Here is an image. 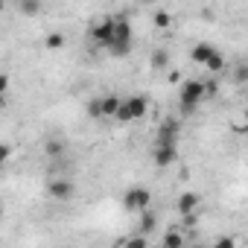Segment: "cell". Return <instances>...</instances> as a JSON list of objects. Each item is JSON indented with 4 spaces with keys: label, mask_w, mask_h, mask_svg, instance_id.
Returning <instances> with one entry per match:
<instances>
[{
    "label": "cell",
    "mask_w": 248,
    "mask_h": 248,
    "mask_svg": "<svg viewBox=\"0 0 248 248\" xmlns=\"http://www.w3.org/2000/svg\"><path fill=\"white\" fill-rule=\"evenodd\" d=\"M132 47H135V30H132V24H129L126 18H117V21H114L111 44L105 47V50H108V56L123 59V56H129V53H132Z\"/></svg>",
    "instance_id": "6da1fadb"
},
{
    "label": "cell",
    "mask_w": 248,
    "mask_h": 248,
    "mask_svg": "<svg viewBox=\"0 0 248 248\" xmlns=\"http://www.w3.org/2000/svg\"><path fill=\"white\" fill-rule=\"evenodd\" d=\"M149 111V99L143 93H135V96H126V99H120L117 105V120L120 123H135V120H143Z\"/></svg>",
    "instance_id": "7a4b0ae2"
},
{
    "label": "cell",
    "mask_w": 248,
    "mask_h": 248,
    "mask_svg": "<svg viewBox=\"0 0 248 248\" xmlns=\"http://www.w3.org/2000/svg\"><path fill=\"white\" fill-rule=\"evenodd\" d=\"M202 99H204V82H202V79H187V82L181 85V93H178L181 111H184V114H193V111L202 105Z\"/></svg>",
    "instance_id": "3957f363"
},
{
    "label": "cell",
    "mask_w": 248,
    "mask_h": 248,
    "mask_svg": "<svg viewBox=\"0 0 248 248\" xmlns=\"http://www.w3.org/2000/svg\"><path fill=\"white\" fill-rule=\"evenodd\" d=\"M123 204H126L129 210H146L152 204V193L146 187H129L126 196H123Z\"/></svg>",
    "instance_id": "277c9868"
},
{
    "label": "cell",
    "mask_w": 248,
    "mask_h": 248,
    "mask_svg": "<svg viewBox=\"0 0 248 248\" xmlns=\"http://www.w3.org/2000/svg\"><path fill=\"white\" fill-rule=\"evenodd\" d=\"M152 158H155V167H161V170L172 167L175 158H178V143H155L152 146Z\"/></svg>",
    "instance_id": "5b68a950"
},
{
    "label": "cell",
    "mask_w": 248,
    "mask_h": 248,
    "mask_svg": "<svg viewBox=\"0 0 248 248\" xmlns=\"http://www.w3.org/2000/svg\"><path fill=\"white\" fill-rule=\"evenodd\" d=\"M114 21L117 18H102L99 24H93V30H91V38H93V44L96 47H108L111 44V35H114Z\"/></svg>",
    "instance_id": "8992f818"
},
{
    "label": "cell",
    "mask_w": 248,
    "mask_h": 248,
    "mask_svg": "<svg viewBox=\"0 0 248 248\" xmlns=\"http://www.w3.org/2000/svg\"><path fill=\"white\" fill-rule=\"evenodd\" d=\"M155 143H178V120L175 117H167L161 123V129L155 135Z\"/></svg>",
    "instance_id": "52a82bcc"
},
{
    "label": "cell",
    "mask_w": 248,
    "mask_h": 248,
    "mask_svg": "<svg viewBox=\"0 0 248 248\" xmlns=\"http://www.w3.org/2000/svg\"><path fill=\"white\" fill-rule=\"evenodd\" d=\"M47 193H50L56 202H67V199L73 196V184H70L67 178H53V181L47 184Z\"/></svg>",
    "instance_id": "ba28073f"
},
{
    "label": "cell",
    "mask_w": 248,
    "mask_h": 248,
    "mask_svg": "<svg viewBox=\"0 0 248 248\" xmlns=\"http://www.w3.org/2000/svg\"><path fill=\"white\" fill-rule=\"evenodd\" d=\"M199 204H202L199 193H181V196H178V216H184V213H193V210H199Z\"/></svg>",
    "instance_id": "9c48e42d"
},
{
    "label": "cell",
    "mask_w": 248,
    "mask_h": 248,
    "mask_svg": "<svg viewBox=\"0 0 248 248\" xmlns=\"http://www.w3.org/2000/svg\"><path fill=\"white\" fill-rule=\"evenodd\" d=\"M117 105H120V96L108 93V96L99 99V114H102V117H114V114H117Z\"/></svg>",
    "instance_id": "30bf717a"
},
{
    "label": "cell",
    "mask_w": 248,
    "mask_h": 248,
    "mask_svg": "<svg viewBox=\"0 0 248 248\" xmlns=\"http://www.w3.org/2000/svg\"><path fill=\"white\" fill-rule=\"evenodd\" d=\"M18 12L24 18H35L41 12V0H18Z\"/></svg>",
    "instance_id": "8fae6325"
},
{
    "label": "cell",
    "mask_w": 248,
    "mask_h": 248,
    "mask_svg": "<svg viewBox=\"0 0 248 248\" xmlns=\"http://www.w3.org/2000/svg\"><path fill=\"white\" fill-rule=\"evenodd\" d=\"M213 53H216V50H213L210 44H196V47H193V53H190V59H193L196 64H204Z\"/></svg>",
    "instance_id": "7c38bea8"
},
{
    "label": "cell",
    "mask_w": 248,
    "mask_h": 248,
    "mask_svg": "<svg viewBox=\"0 0 248 248\" xmlns=\"http://www.w3.org/2000/svg\"><path fill=\"white\" fill-rule=\"evenodd\" d=\"M204 67H207V70H213V73H219V70H225V56H222V53L216 50V53H213V56H210V59L204 62Z\"/></svg>",
    "instance_id": "4fadbf2b"
},
{
    "label": "cell",
    "mask_w": 248,
    "mask_h": 248,
    "mask_svg": "<svg viewBox=\"0 0 248 248\" xmlns=\"http://www.w3.org/2000/svg\"><path fill=\"white\" fill-rule=\"evenodd\" d=\"M167 64H170V53H167V50H155V53H152V67H155V70H164Z\"/></svg>",
    "instance_id": "5bb4252c"
},
{
    "label": "cell",
    "mask_w": 248,
    "mask_h": 248,
    "mask_svg": "<svg viewBox=\"0 0 248 248\" xmlns=\"http://www.w3.org/2000/svg\"><path fill=\"white\" fill-rule=\"evenodd\" d=\"M44 44H47V50H62V47H64V35H62V32H50Z\"/></svg>",
    "instance_id": "9a60e30c"
},
{
    "label": "cell",
    "mask_w": 248,
    "mask_h": 248,
    "mask_svg": "<svg viewBox=\"0 0 248 248\" xmlns=\"http://www.w3.org/2000/svg\"><path fill=\"white\" fill-rule=\"evenodd\" d=\"M62 152H64V140H59V138L47 140V155H50V158H59Z\"/></svg>",
    "instance_id": "2e32d148"
},
{
    "label": "cell",
    "mask_w": 248,
    "mask_h": 248,
    "mask_svg": "<svg viewBox=\"0 0 248 248\" xmlns=\"http://www.w3.org/2000/svg\"><path fill=\"white\" fill-rule=\"evenodd\" d=\"M140 213H143V222H140V228H143V233H149V231L155 228V222H158V219H155L152 207H146V210H140Z\"/></svg>",
    "instance_id": "e0dca14e"
},
{
    "label": "cell",
    "mask_w": 248,
    "mask_h": 248,
    "mask_svg": "<svg viewBox=\"0 0 248 248\" xmlns=\"http://www.w3.org/2000/svg\"><path fill=\"white\" fill-rule=\"evenodd\" d=\"M164 245H167V248H181V245H184V236H181L178 231H170V233L164 236Z\"/></svg>",
    "instance_id": "ac0fdd59"
},
{
    "label": "cell",
    "mask_w": 248,
    "mask_h": 248,
    "mask_svg": "<svg viewBox=\"0 0 248 248\" xmlns=\"http://www.w3.org/2000/svg\"><path fill=\"white\" fill-rule=\"evenodd\" d=\"M170 24H172L170 12H167V9H158V12H155V27H158V30H167Z\"/></svg>",
    "instance_id": "d6986e66"
},
{
    "label": "cell",
    "mask_w": 248,
    "mask_h": 248,
    "mask_svg": "<svg viewBox=\"0 0 248 248\" xmlns=\"http://www.w3.org/2000/svg\"><path fill=\"white\" fill-rule=\"evenodd\" d=\"M12 158V146L9 143H0V164H6Z\"/></svg>",
    "instance_id": "ffe728a7"
},
{
    "label": "cell",
    "mask_w": 248,
    "mask_h": 248,
    "mask_svg": "<svg viewBox=\"0 0 248 248\" xmlns=\"http://www.w3.org/2000/svg\"><path fill=\"white\" fill-rule=\"evenodd\" d=\"M216 91H219V82H216V79H207V82H204V96H213Z\"/></svg>",
    "instance_id": "44dd1931"
},
{
    "label": "cell",
    "mask_w": 248,
    "mask_h": 248,
    "mask_svg": "<svg viewBox=\"0 0 248 248\" xmlns=\"http://www.w3.org/2000/svg\"><path fill=\"white\" fill-rule=\"evenodd\" d=\"M88 114L93 117V120H99L102 114H99V99H93V102H88Z\"/></svg>",
    "instance_id": "7402d4cb"
},
{
    "label": "cell",
    "mask_w": 248,
    "mask_h": 248,
    "mask_svg": "<svg viewBox=\"0 0 248 248\" xmlns=\"http://www.w3.org/2000/svg\"><path fill=\"white\" fill-rule=\"evenodd\" d=\"M6 91H9V76L0 73V93H6Z\"/></svg>",
    "instance_id": "603a6c76"
},
{
    "label": "cell",
    "mask_w": 248,
    "mask_h": 248,
    "mask_svg": "<svg viewBox=\"0 0 248 248\" xmlns=\"http://www.w3.org/2000/svg\"><path fill=\"white\" fill-rule=\"evenodd\" d=\"M245 76H248V67L239 64V67H236V82H245Z\"/></svg>",
    "instance_id": "cb8c5ba5"
},
{
    "label": "cell",
    "mask_w": 248,
    "mask_h": 248,
    "mask_svg": "<svg viewBox=\"0 0 248 248\" xmlns=\"http://www.w3.org/2000/svg\"><path fill=\"white\" fill-rule=\"evenodd\" d=\"M129 245L132 248H140V245H146V236H135V239H129Z\"/></svg>",
    "instance_id": "d4e9b609"
},
{
    "label": "cell",
    "mask_w": 248,
    "mask_h": 248,
    "mask_svg": "<svg viewBox=\"0 0 248 248\" xmlns=\"http://www.w3.org/2000/svg\"><path fill=\"white\" fill-rule=\"evenodd\" d=\"M0 108H3V93H0Z\"/></svg>",
    "instance_id": "484cf974"
},
{
    "label": "cell",
    "mask_w": 248,
    "mask_h": 248,
    "mask_svg": "<svg viewBox=\"0 0 248 248\" xmlns=\"http://www.w3.org/2000/svg\"><path fill=\"white\" fill-rule=\"evenodd\" d=\"M0 219H3V207H0Z\"/></svg>",
    "instance_id": "4316f807"
}]
</instances>
